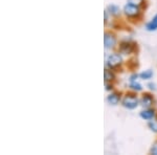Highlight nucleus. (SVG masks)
Returning a JSON list of instances; mask_svg holds the SVG:
<instances>
[{
	"label": "nucleus",
	"mask_w": 157,
	"mask_h": 155,
	"mask_svg": "<svg viewBox=\"0 0 157 155\" xmlns=\"http://www.w3.org/2000/svg\"><path fill=\"white\" fill-rule=\"evenodd\" d=\"M136 93L137 92H134V91H130V92L126 93L121 99V106L124 108L128 109V110H134V109L137 108L140 104H139V99Z\"/></svg>",
	"instance_id": "nucleus-1"
},
{
	"label": "nucleus",
	"mask_w": 157,
	"mask_h": 155,
	"mask_svg": "<svg viewBox=\"0 0 157 155\" xmlns=\"http://www.w3.org/2000/svg\"><path fill=\"white\" fill-rule=\"evenodd\" d=\"M136 49H137V44L132 40H123L118 45V52L126 56L134 54Z\"/></svg>",
	"instance_id": "nucleus-4"
},
{
	"label": "nucleus",
	"mask_w": 157,
	"mask_h": 155,
	"mask_svg": "<svg viewBox=\"0 0 157 155\" xmlns=\"http://www.w3.org/2000/svg\"><path fill=\"white\" fill-rule=\"evenodd\" d=\"M129 88H130L131 91L139 92V91L143 90V85L138 81H132V82H129Z\"/></svg>",
	"instance_id": "nucleus-12"
},
{
	"label": "nucleus",
	"mask_w": 157,
	"mask_h": 155,
	"mask_svg": "<svg viewBox=\"0 0 157 155\" xmlns=\"http://www.w3.org/2000/svg\"><path fill=\"white\" fill-rule=\"evenodd\" d=\"M109 13L107 12V10H105V12H104V17H105V19H104V23L107 24L108 23V20H109Z\"/></svg>",
	"instance_id": "nucleus-18"
},
{
	"label": "nucleus",
	"mask_w": 157,
	"mask_h": 155,
	"mask_svg": "<svg viewBox=\"0 0 157 155\" xmlns=\"http://www.w3.org/2000/svg\"><path fill=\"white\" fill-rule=\"evenodd\" d=\"M106 10H107V12L109 13V15H110V17H114V18H117V17L121 16V9L118 6H116V4H109V6L106 7Z\"/></svg>",
	"instance_id": "nucleus-9"
},
{
	"label": "nucleus",
	"mask_w": 157,
	"mask_h": 155,
	"mask_svg": "<svg viewBox=\"0 0 157 155\" xmlns=\"http://www.w3.org/2000/svg\"><path fill=\"white\" fill-rule=\"evenodd\" d=\"M139 104L143 108H151L155 104V98L150 92H145L139 99Z\"/></svg>",
	"instance_id": "nucleus-6"
},
{
	"label": "nucleus",
	"mask_w": 157,
	"mask_h": 155,
	"mask_svg": "<svg viewBox=\"0 0 157 155\" xmlns=\"http://www.w3.org/2000/svg\"><path fill=\"white\" fill-rule=\"evenodd\" d=\"M150 154L152 155H157V141L152 145L151 149H150Z\"/></svg>",
	"instance_id": "nucleus-17"
},
{
	"label": "nucleus",
	"mask_w": 157,
	"mask_h": 155,
	"mask_svg": "<svg viewBox=\"0 0 157 155\" xmlns=\"http://www.w3.org/2000/svg\"><path fill=\"white\" fill-rule=\"evenodd\" d=\"M124 64V59L121 52H112L106 59V67L111 70H118Z\"/></svg>",
	"instance_id": "nucleus-3"
},
{
	"label": "nucleus",
	"mask_w": 157,
	"mask_h": 155,
	"mask_svg": "<svg viewBox=\"0 0 157 155\" xmlns=\"http://www.w3.org/2000/svg\"><path fill=\"white\" fill-rule=\"evenodd\" d=\"M153 76H154V72H153V70H151V69H147V70H144V72H141L140 73H139V79H141V80H144V81H148V80H150V79L153 78Z\"/></svg>",
	"instance_id": "nucleus-13"
},
{
	"label": "nucleus",
	"mask_w": 157,
	"mask_h": 155,
	"mask_svg": "<svg viewBox=\"0 0 157 155\" xmlns=\"http://www.w3.org/2000/svg\"><path fill=\"white\" fill-rule=\"evenodd\" d=\"M146 29L148 32H155V30H157V14L152 18L151 21L146 23Z\"/></svg>",
	"instance_id": "nucleus-11"
},
{
	"label": "nucleus",
	"mask_w": 157,
	"mask_h": 155,
	"mask_svg": "<svg viewBox=\"0 0 157 155\" xmlns=\"http://www.w3.org/2000/svg\"><path fill=\"white\" fill-rule=\"evenodd\" d=\"M148 127L150 128L151 131H153L154 133H157V115L153 119L148 122Z\"/></svg>",
	"instance_id": "nucleus-14"
},
{
	"label": "nucleus",
	"mask_w": 157,
	"mask_h": 155,
	"mask_svg": "<svg viewBox=\"0 0 157 155\" xmlns=\"http://www.w3.org/2000/svg\"><path fill=\"white\" fill-rule=\"evenodd\" d=\"M105 90L106 91H111L114 90V85H113V82H105Z\"/></svg>",
	"instance_id": "nucleus-16"
},
{
	"label": "nucleus",
	"mask_w": 157,
	"mask_h": 155,
	"mask_svg": "<svg viewBox=\"0 0 157 155\" xmlns=\"http://www.w3.org/2000/svg\"><path fill=\"white\" fill-rule=\"evenodd\" d=\"M121 92H117V91H111L107 95V103L111 106H116L121 102Z\"/></svg>",
	"instance_id": "nucleus-7"
},
{
	"label": "nucleus",
	"mask_w": 157,
	"mask_h": 155,
	"mask_svg": "<svg viewBox=\"0 0 157 155\" xmlns=\"http://www.w3.org/2000/svg\"><path fill=\"white\" fill-rule=\"evenodd\" d=\"M123 13L129 20H132V21H137L140 20L143 17V12H141V7L137 6H134V4L128 3L124 6Z\"/></svg>",
	"instance_id": "nucleus-2"
},
{
	"label": "nucleus",
	"mask_w": 157,
	"mask_h": 155,
	"mask_svg": "<svg viewBox=\"0 0 157 155\" xmlns=\"http://www.w3.org/2000/svg\"><path fill=\"white\" fill-rule=\"evenodd\" d=\"M149 87V89L150 90H152V91H155L156 90V85L154 83H148V85H147Z\"/></svg>",
	"instance_id": "nucleus-19"
},
{
	"label": "nucleus",
	"mask_w": 157,
	"mask_h": 155,
	"mask_svg": "<svg viewBox=\"0 0 157 155\" xmlns=\"http://www.w3.org/2000/svg\"><path fill=\"white\" fill-rule=\"evenodd\" d=\"M116 79L114 70H111L109 68L106 67L104 70V81L105 82H114Z\"/></svg>",
	"instance_id": "nucleus-10"
},
{
	"label": "nucleus",
	"mask_w": 157,
	"mask_h": 155,
	"mask_svg": "<svg viewBox=\"0 0 157 155\" xmlns=\"http://www.w3.org/2000/svg\"><path fill=\"white\" fill-rule=\"evenodd\" d=\"M104 46L106 49H113L117 46V38L111 30H106L104 34Z\"/></svg>",
	"instance_id": "nucleus-5"
},
{
	"label": "nucleus",
	"mask_w": 157,
	"mask_h": 155,
	"mask_svg": "<svg viewBox=\"0 0 157 155\" xmlns=\"http://www.w3.org/2000/svg\"><path fill=\"white\" fill-rule=\"evenodd\" d=\"M129 3L134 4V6H137L139 7H143L146 3V0H128Z\"/></svg>",
	"instance_id": "nucleus-15"
},
{
	"label": "nucleus",
	"mask_w": 157,
	"mask_h": 155,
	"mask_svg": "<svg viewBox=\"0 0 157 155\" xmlns=\"http://www.w3.org/2000/svg\"><path fill=\"white\" fill-rule=\"evenodd\" d=\"M157 115V111L154 108H144L143 110L139 112V116L143 118L144 121H151Z\"/></svg>",
	"instance_id": "nucleus-8"
}]
</instances>
